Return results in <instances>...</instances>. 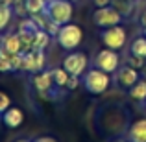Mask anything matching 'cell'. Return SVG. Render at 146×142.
<instances>
[{
	"label": "cell",
	"instance_id": "1",
	"mask_svg": "<svg viewBox=\"0 0 146 142\" xmlns=\"http://www.w3.org/2000/svg\"><path fill=\"white\" fill-rule=\"evenodd\" d=\"M82 85L85 87V90L89 94H104L107 89H109L111 85V76L107 74V72L100 70V68H89V70H85V74L82 76Z\"/></svg>",
	"mask_w": 146,
	"mask_h": 142
},
{
	"label": "cell",
	"instance_id": "2",
	"mask_svg": "<svg viewBox=\"0 0 146 142\" xmlns=\"http://www.w3.org/2000/svg\"><path fill=\"white\" fill-rule=\"evenodd\" d=\"M44 13L50 20L63 26L70 22L72 15H74V4H72V0H46Z\"/></svg>",
	"mask_w": 146,
	"mask_h": 142
},
{
	"label": "cell",
	"instance_id": "3",
	"mask_svg": "<svg viewBox=\"0 0 146 142\" xmlns=\"http://www.w3.org/2000/svg\"><path fill=\"white\" fill-rule=\"evenodd\" d=\"M56 41L63 50L72 52V50H76L82 44L83 30L80 28L78 24H74V22H67V24H63L59 28V32H57V35H56Z\"/></svg>",
	"mask_w": 146,
	"mask_h": 142
},
{
	"label": "cell",
	"instance_id": "4",
	"mask_svg": "<svg viewBox=\"0 0 146 142\" xmlns=\"http://www.w3.org/2000/svg\"><path fill=\"white\" fill-rule=\"evenodd\" d=\"M100 41L104 43L106 48H111V50H120L126 46L128 43V32L122 24H117V26H111V28H104L102 33H100Z\"/></svg>",
	"mask_w": 146,
	"mask_h": 142
},
{
	"label": "cell",
	"instance_id": "5",
	"mask_svg": "<svg viewBox=\"0 0 146 142\" xmlns=\"http://www.w3.org/2000/svg\"><path fill=\"white\" fill-rule=\"evenodd\" d=\"M93 65L96 68H100V70L107 72V74H113V72H117L118 67H120V55H118L117 50L102 48L96 55H94Z\"/></svg>",
	"mask_w": 146,
	"mask_h": 142
},
{
	"label": "cell",
	"instance_id": "6",
	"mask_svg": "<svg viewBox=\"0 0 146 142\" xmlns=\"http://www.w3.org/2000/svg\"><path fill=\"white\" fill-rule=\"evenodd\" d=\"M124 17L115 9L113 6H104V7H96L93 13V22L98 26V28H111V26L122 24Z\"/></svg>",
	"mask_w": 146,
	"mask_h": 142
},
{
	"label": "cell",
	"instance_id": "7",
	"mask_svg": "<svg viewBox=\"0 0 146 142\" xmlns=\"http://www.w3.org/2000/svg\"><path fill=\"white\" fill-rule=\"evenodd\" d=\"M87 65H89L87 55L83 52H76V50L68 52L67 55H65V59H63V68L70 76H80V78H82V76L85 74V70H87Z\"/></svg>",
	"mask_w": 146,
	"mask_h": 142
},
{
	"label": "cell",
	"instance_id": "8",
	"mask_svg": "<svg viewBox=\"0 0 146 142\" xmlns=\"http://www.w3.org/2000/svg\"><path fill=\"white\" fill-rule=\"evenodd\" d=\"M44 65H46L44 50L33 48V50H30V52H24V68H22V70L37 74V72L44 70Z\"/></svg>",
	"mask_w": 146,
	"mask_h": 142
},
{
	"label": "cell",
	"instance_id": "9",
	"mask_svg": "<svg viewBox=\"0 0 146 142\" xmlns=\"http://www.w3.org/2000/svg\"><path fill=\"white\" fill-rule=\"evenodd\" d=\"M139 79H141L139 68L131 67V65H122V67H118V70H117V83L120 87L129 89V87H131L133 83H137Z\"/></svg>",
	"mask_w": 146,
	"mask_h": 142
},
{
	"label": "cell",
	"instance_id": "10",
	"mask_svg": "<svg viewBox=\"0 0 146 142\" xmlns=\"http://www.w3.org/2000/svg\"><path fill=\"white\" fill-rule=\"evenodd\" d=\"M33 87H35V90L41 92V94L50 92L52 87H56L52 70H41V72H37V74H33Z\"/></svg>",
	"mask_w": 146,
	"mask_h": 142
},
{
	"label": "cell",
	"instance_id": "11",
	"mask_svg": "<svg viewBox=\"0 0 146 142\" xmlns=\"http://www.w3.org/2000/svg\"><path fill=\"white\" fill-rule=\"evenodd\" d=\"M24 122V113L21 107H9L2 113V124L9 129H17Z\"/></svg>",
	"mask_w": 146,
	"mask_h": 142
},
{
	"label": "cell",
	"instance_id": "12",
	"mask_svg": "<svg viewBox=\"0 0 146 142\" xmlns=\"http://www.w3.org/2000/svg\"><path fill=\"white\" fill-rule=\"evenodd\" d=\"M128 139L131 142H146V118H141L129 125Z\"/></svg>",
	"mask_w": 146,
	"mask_h": 142
},
{
	"label": "cell",
	"instance_id": "13",
	"mask_svg": "<svg viewBox=\"0 0 146 142\" xmlns=\"http://www.w3.org/2000/svg\"><path fill=\"white\" fill-rule=\"evenodd\" d=\"M2 50H4V52H7L9 55H11V53L22 52V43H21V37H19V33H7V35H4Z\"/></svg>",
	"mask_w": 146,
	"mask_h": 142
},
{
	"label": "cell",
	"instance_id": "14",
	"mask_svg": "<svg viewBox=\"0 0 146 142\" xmlns=\"http://www.w3.org/2000/svg\"><path fill=\"white\" fill-rule=\"evenodd\" d=\"M129 98L135 102H146V79H139L137 83H133L128 89Z\"/></svg>",
	"mask_w": 146,
	"mask_h": 142
},
{
	"label": "cell",
	"instance_id": "15",
	"mask_svg": "<svg viewBox=\"0 0 146 142\" xmlns=\"http://www.w3.org/2000/svg\"><path fill=\"white\" fill-rule=\"evenodd\" d=\"M111 6H113L124 18H126V17H131L133 9H135V4H133V0H111Z\"/></svg>",
	"mask_w": 146,
	"mask_h": 142
},
{
	"label": "cell",
	"instance_id": "16",
	"mask_svg": "<svg viewBox=\"0 0 146 142\" xmlns=\"http://www.w3.org/2000/svg\"><path fill=\"white\" fill-rule=\"evenodd\" d=\"M129 53L146 59V35L135 37V39L131 41V44H129Z\"/></svg>",
	"mask_w": 146,
	"mask_h": 142
},
{
	"label": "cell",
	"instance_id": "17",
	"mask_svg": "<svg viewBox=\"0 0 146 142\" xmlns=\"http://www.w3.org/2000/svg\"><path fill=\"white\" fill-rule=\"evenodd\" d=\"M13 7L11 6H6V4H0V33L9 26L11 18H13Z\"/></svg>",
	"mask_w": 146,
	"mask_h": 142
},
{
	"label": "cell",
	"instance_id": "18",
	"mask_svg": "<svg viewBox=\"0 0 146 142\" xmlns=\"http://www.w3.org/2000/svg\"><path fill=\"white\" fill-rule=\"evenodd\" d=\"M52 76H54V83H56L57 89H65V85H67L68 78H70V74H68V72L65 70L63 67L52 68Z\"/></svg>",
	"mask_w": 146,
	"mask_h": 142
},
{
	"label": "cell",
	"instance_id": "19",
	"mask_svg": "<svg viewBox=\"0 0 146 142\" xmlns=\"http://www.w3.org/2000/svg\"><path fill=\"white\" fill-rule=\"evenodd\" d=\"M44 7H46V0H26V13L28 15L43 13Z\"/></svg>",
	"mask_w": 146,
	"mask_h": 142
},
{
	"label": "cell",
	"instance_id": "20",
	"mask_svg": "<svg viewBox=\"0 0 146 142\" xmlns=\"http://www.w3.org/2000/svg\"><path fill=\"white\" fill-rule=\"evenodd\" d=\"M37 30H41V28L35 24V20L30 17V18H22V20L19 22V30L17 32L19 33H35Z\"/></svg>",
	"mask_w": 146,
	"mask_h": 142
},
{
	"label": "cell",
	"instance_id": "21",
	"mask_svg": "<svg viewBox=\"0 0 146 142\" xmlns=\"http://www.w3.org/2000/svg\"><path fill=\"white\" fill-rule=\"evenodd\" d=\"M50 33H46L44 30H37L35 32V48H41V50H44L48 46V43H50Z\"/></svg>",
	"mask_w": 146,
	"mask_h": 142
},
{
	"label": "cell",
	"instance_id": "22",
	"mask_svg": "<svg viewBox=\"0 0 146 142\" xmlns=\"http://www.w3.org/2000/svg\"><path fill=\"white\" fill-rule=\"evenodd\" d=\"M0 72H13V65H11V57L7 52L0 50Z\"/></svg>",
	"mask_w": 146,
	"mask_h": 142
},
{
	"label": "cell",
	"instance_id": "23",
	"mask_svg": "<svg viewBox=\"0 0 146 142\" xmlns=\"http://www.w3.org/2000/svg\"><path fill=\"white\" fill-rule=\"evenodd\" d=\"M11 65H13V72L22 70L24 68V52H19V53H11Z\"/></svg>",
	"mask_w": 146,
	"mask_h": 142
},
{
	"label": "cell",
	"instance_id": "24",
	"mask_svg": "<svg viewBox=\"0 0 146 142\" xmlns=\"http://www.w3.org/2000/svg\"><path fill=\"white\" fill-rule=\"evenodd\" d=\"M128 65H131V67H135V68H144L146 67V59L144 57H139V55H131L129 53V57H128Z\"/></svg>",
	"mask_w": 146,
	"mask_h": 142
},
{
	"label": "cell",
	"instance_id": "25",
	"mask_svg": "<svg viewBox=\"0 0 146 142\" xmlns=\"http://www.w3.org/2000/svg\"><path fill=\"white\" fill-rule=\"evenodd\" d=\"M9 107H11V98L4 92V90H0V114L6 109H9Z\"/></svg>",
	"mask_w": 146,
	"mask_h": 142
},
{
	"label": "cell",
	"instance_id": "26",
	"mask_svg": "<svg viewBox=\"0 0 146 142\" xmlns=\"http://www.w3.org/2000/svg\"><path fill=\"white\" fill-rule=\"evenodd\" d=\"M11 7H13V11L17 15H24L26 13V0H15Z\"/></svg>",
	"mask_w": 146,
	"mask_h": 142
},
{
	"label": "cell",
	"instance_id": "27",
	"mask_svg": "<svg viewBox=\"0 0 146 142\" xmlns=\"http://www.w3.org/2000/svg\"><path fill=\"white\" fill-rule=\"evenodd\" d=\"M80 76H70V78H68V81H67V85H65V89L67 90H74V89H78L80 87Z\"/></svg>",
	"mask_w": 146,
	"mask_h": 142
},
{
	"label": "cell",
	"instance_id": "28",
	"mask_svg": "<svg viewBox=\"0 0 146 142\" xmlns=\"http://www.w3.org/2000/svg\"><path fill=\"white\" fill-rule=\"evenodd\" d=\"M93 4L96 7H104V6H111V0H93Z\"/></svg>",
	"mask_w": 146,
	"mask_h": 142
},
{
	"label": "cell",
	"instance_id": "29",
	"mask_svg": "<svg viewBox=\"0 0 146 142\" xmlns=\"http://www.w3.org/2000/svg\"><path fill=\"white\" fill-rule=\"evenodd\" d=\"M32 142H57L56 139H52V137H39V139L32 140Z\"/></svg>",
	"mask_w": 146,
	"mask_h": 142
},
{
	"label": "cell",
	"instance_id": "30",
	"mask_svg": "<svg viewBox=\"0 0 146 142\" xmlns=\"http://www.w3.org/2000/svg\"><path fill=\"white\" fill-rule=\"evenodd\" d=\"M141 26H143V28H146V11L141 15Z\"/></svg>",
	"mask_w": 146,
	"mask_h": 142
},
{
	"label": "cell",
	"instance_id": "31",
	"mask_svg": "<svg viewBox=\"0 0 146 142\" xmlns=\"http://www.w3.org/2000/svg\"><path fill=\"white\" fill-rule=\"evenodd\" d=\"M15 0H0V4H6V6H13Z\"/></svg>",
	"mask_w": 146,
	"mask_h": 142
},
{
	"label": "cell",
	"instance_id": "32",
	"mask_svg": "<svg viewBox=\"0 0 146 142\" xmlns=\"http://www.w3.org/2000/svg\"><path fill=\"white\" fill-rule=\"evenodd\" d=\"M2 43H4V33H0V50H2Z\"/></svg>",
	"mask_w": 146,
	"mask_h": 142
},
{
	"label": "cell",
	"instance_id": "33",
	"mask_svg": "<svg viewBox=\"0 0 146 142\" xmlns=\"http://www.w3.org/2000/svg\"><path fill=\"white\" fill-rule=\"evenodd\" d=\"M15 142H30V140H24V139H22V140H15Z\"/></svg>",
	"mask_w": 146,
	"mask_h": 142
},
{
	"label": "cell",
	"instance_id": "34",
	"mask_svg": "<svg viewBox=\"0 0 146 142\" xmlns=\"http://www.w3.org/2000/svg\"><path fill=\"white\" fill-rule=\"evenodd\" d=\"M117 142H131V140H117Z\"/></svg>",
	"mask_w": 146,
	"mask_h": 142
},
{
	"label": "cell",
	"instance_id": "35",
	"mask_svg": "<svg viewBox=\"0 0 146 142\" xmlns=\"http://www.w3.org/2000/svg\"><path fill=\"white\" fill-rule=\"evenodd\" d=\"M144 35H146V28H144Z\"/></svg>",
	"mask_w": 146,
	"mask_h": 142
},
{
	"label": "cell",
	"instance_id": "36",
	"mask_svg": "<svg viewBox=\"0 0 146 142\" xmlns=\"http://www.w3.org/2000/svg\"><path fill=\"white\" fill-rule=\"evenodd\" d=\"M144 107H146V102H144Z\"/></svg>",
	"mask_w": 146,
	"mask_h": 142
},
{
	"label": "cell",
	"instance_id": "37",
	"mask_svg": "<svg viewBox=\"0 0 146 142\" xmlns=\"http://www.w3.org/2000/svg\"><path fill=\"white\" fill-rule=\"evenodd\" d=\"M144 72H146V67H144Z\"/></svg>",
	"mask_w": 146,
	"mask_h": 142
},
{
	"label": "cell",
	"instance_id": "38",
	"mask_svg": "<svg viewBox=\"0 0 146 142\" xmlns=\"http://www.w3.org/2000/svg\"><path fill=\"white\" fill-rule=\"evenodd\" d=\"M72 2H76V0H72Z\"/></svg>",
	"mask_w": 146,
	"mask_h": 142
}]
</instances>
